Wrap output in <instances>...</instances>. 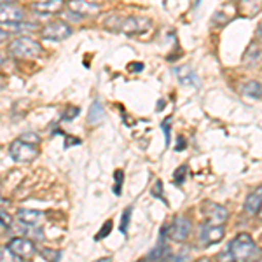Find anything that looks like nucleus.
Segmentation results:
<instances>
[{"mask_svg": "<svg viewBox=\"0 0 262 262\" xmlns=\"http://www.w3.org/2000/svg\"><path fill=\"white\" fill-rule=\"evenodd\" d=\"M81 140L79 138H74L70 135H65V149H70V145H79Z\"/></svg>", "mask_w": 262, "mask_h": 262, "instance_id": "bb28decb", "label": "nucleus"}, {"mask_svg": "<svg viewBox=\"0 0 262 262\" xmlns=\"http://www.w3.org/2000/svg\"><path fill=\"white\" fill-rule=\"evenodd\" d=\"M175 74H177V77H179V81H180L182 84H191V86H200V79H198L196 72H194L192 69H189L187 65L175 69Z\"/></svg>", "mask_w": 262, "mask_h": 262, "instance_id": "2eb2a0df", "label": "nucleus"}, {"mask_svg": "<svg viewBox=\"0 0 262 262\" xmlns=\"http://www.w3.org/2000/svg\"><path fill=\"white\" fill-rule=\"evenodd\" d=\"M9 156L16 163H32L39 158V149L35 147V143H30L19 137L18 140L11 142Z\"/></svg>", "mask_w": 262, "mask_h": 262, "instance_id": "7ed1b4c3", "label": "nucleus"}, {"mask_svg": "<svg viewBox=\"0 0 262 262\" xmlns=\"http://www.w3.org/2000/svg\"><path fill=\"white\" fill-rule=\"evenodd\" d=\"M9 53L16 58H37L42 54V46L30 37H18L9 44Z\"/></svg>", "mask_w": 262, "mask_h": 262, "instance_id": "f03ea898", "label": "nucleus"}, {"mask_svg": "<svg viewBox=\"0 0 262 262\" xmlns=\"http://www.w3.org/2000/svg\"><path fill=\"white\" fill-rule=\"evenodd\" d=\"M40 35L46 40H63V39H69L72 35V28L65 21H53V23H48L42 28Z\"/></svg>", "mask_w": 262, "mask_h": 262, "instance_id": "39448f33", "label": "nucleus"}, {"mask_svg": "<svg viewBox=\"0 0 262 262\" xmlns=\"http://www.w3.org/2000/svg\"><path fill=\"white\" fill-rule=\"evenodd\" d=\"M259 217L262 219V206H260V210H259Z\"/></svg>", "mask_w": 262, "mask_h": 262, "instance_id": "72a5a7b5", "label": "nucleus"}, {"mask_svg": "<svg viewBox=\"0 0 262 262\" xmlns=\"http://www.w3.org/2000/svg\"><path fill=\"white\" fill-rule=\"evenodd\" d=\"M40 255L44 257L46 260H54V262H58L61 259V252L60 250H49V248H42Z\"/></svg>", "mask_w": 262, "mask_h": 262, "instance_id": "aec40b11", "label": "nucleus"}, {"mask_svg": "<svg viewBox=\"0 0 262 262\" xmlns=\"http://www.w3.org/2000/svg\"><path fill=\"white\" fill-rule=\"evenodd\" d=\"M129 70L131 72H140V70H143V65H142V63H131Z\"/></svg>", "mask_w": 262, "mask_h": 262, "instance_id": "c756f323", "label": "nucleus"}, {"mask_svg": "<svg viewBox=\"0 0 262 262\" xmlns=\"http://www.w3.org/2000/svg\"><path fill=\"white\" fill-rule=\"evenodd\" d=\"M205 215H206V224L224 226L227 221V210L221 205H215V203H206Z\"/></svg>", "mask_w": 262, "mask_h": 262, "instance_id": "1a4fd4ad", "label": "nucleus"}, {"mask_svg": "<svg viewBox=\"0 0 262 262\" xmlns=\"http://www.w3.org/2000/svg\"><path fill=\"white\" fill-rule=\"evenodd\" d=\"M79 114H81V108L79 107H67L65 112H63V116H61V119L63 121H72L74 117H77Z\"/></svg>", "mask_w": 262, "mask_h": 262, "instance_id": "4be33fe9", "label": "nucleus"}, {"mask_svg": "<svg viewBox=\"0 0 262 262\" xmlns=\"http://www.w3.org/2000/svg\"><path fill=\"white\" fill-rule=\"evenodd\" d=\"M185 175H187V166H185V164H182L179 170L173 173V182H175L177 185H182V184H184V180H185Z\"/></svg>", "mask_w": 262, "mask_h": 262, "instance_id": "412c9836", "label": "nucleus"}, {"mask_svg": "<svg viewBox=\"0 0 262 262\" xmlns=\"http://www.w3.org/2000/svg\"><path fill=\"white\" fill-rule=\"evenodd\" d=\"M14 2H18V0H2V6H11Z\"/></svg>", "mask_w": 262, "mask_h": 262, "instance_id": "473e14b6", "label": "nucleus"}, {"mask_svg": "<svg viewBox=\"0 0 262 262\" xmlns=\"http://www.w3.org/2000/svg\"><path fill=\"white\" fill-rule=\"evenodd\" d=\"M262 11V0H238V14L242 18H255Z\"/></svg>", "mask_w": 262, "mask_h": 262, "instance_id": "9b49d317", "label": "nucleus"}, {"mask_svg": "<svg viewBox=\"0 0 262 262\" xmlns=\"http://www.w3.org/2000/svg\"><path fill=\"white\" fill-rule=\"evenodd\" d=\"M21 138H23V140H27V142H30V143H39L40 142V138L37 137V135H33V133H25V135H21Z\"/></svg>", "mask_w": 262, "mask_h": 262, "instance_id": "cd10ccee", "label": "nucleus"}, {"mask_svg": "<svg viewBox=\"0 0 262 262\" xmlns=\"http://www.w3.org/2000/svg\"><path fill=\"white\" fill-rule=\"evenodd\" d=\"M65 6L63 0H46V2H35L32 4V9L37 12H42V14H56L60 12Z\"/></svg>", "mask_w": 262, "mask_h": 262, "instance_id": "ddd939ff", "label": "nucleus"}, {"mask_svg": "<svg viewBox=\"0 0 262 262\" xmlns=\"http://www.w3.org/2000/svg\"><path fill=\"white\" fill-rule=\"evenodd\" d=\"M170 126H171V117H166L163 122H161V129L164 131V138H166V145H170Z\"/></svg>", "mask_w": 262, "mask_h": 262, "instance_id": "b1692460", "label": "nucleus"}, {"mask_svg": "<svg viewBox=\"0 0 262 262\" xmlns=\"http://www.w3.org/2000/svg\"><path fill=\"white\" fill-rule=\"evenodd\" d=\"M69 7L79 16H96L100 12V7L96 4H91L90 0H70Z\"/></svg>", "mask_w": 262, "mask_h": 262, "instance_id": "9d476101", "label": "nucleus"}, {"mask_svg": "<svg viewBox=\"0 0 262 262\" xmlns=\"http://www.w3.org/2000/svg\"><path fill=\"white\" fill-rule=\"evenodd\" d=\"M227 252H229L232 260H238V262L255 260L260 257L259 247H257L255 242L252 239V236L247 234V232H242V234L236 236V238L229 243Z\"/></svg>", "mask_w": 262, "mask_h": 262, "instance_id": "f257e3e1", "label": "nucleus"}, {"mask_svg": "<svg viewBox=\"0 0 262 262\" xmlns=\"http://www.w3.org/2000/svg\"><path fill=\"white\" fill-rule=\"evenodd\" d=\"M129 215H131V208H126L124 212H122V217H121V232L122 234H126V231H128V224H129Z\"/></svg>", "mask_w": 262, "mask_h": 262, "instance_id": "5701e85b", "label": "nucleus"}, {"mask_svg": "<svg viewBox=\"0 0 262 262\" xmlns=\"http://www.w3.org/2000/svg\"><path fill=\"white\" fill-rule=\"evenodd\" d=\"M121 187H122V171L117 170L116 171V185H114V194H117V196H119Z\"/></svg>", "mask_w": 262, "mask_h": 262, "instance_id": "393cba45", "label": "nucleus"}, {"mask_svg": "<svg viewBox=\"0 0 262 262\" xmlns=\"http://www.w3.org/2000/svg\"><path fill=\"white\" fill-rule=\"evenodd\" d=\"M200 239L205 247H210V245L222 242L224 239V227L217 226V224H206L205 227H201Z\"/></svg>", "mask_w": 262, "mask_h": 262, "instance_id": "6e6552de", "label": "nucleus"}, {"mask_svg": "<svg viewBox=\"0 0 262 262\" xmlns=\"http://www.w3.org/2000/svg\"><path fill=\"white\" fill-rule=\"evenodd\" d=\"M150 27V21L142 16H128L119 23V30L126 35H140V33L147 32Z\"/></svg>", "mask_w": 262, "mask_h": 262, "instance_id": "20e7f679", "label": "nucleus"}, {"mask_svg": "<svg viewBox=\"0 0 262 262\" xmlns=\"http://www.w3.org/2000/svg\"><path fill=\"white\" fill-rule=\"evenodd\" d=\"M103 117H105V111L100 105V101L96 100L90 108V122L91 124H98L100 121H103Z\"/></svg>", "mask_w": 262, "mask_h": 262, "instance_id": "6ab92c4d", "label": "nucleus"}, {"mask_svg": "<svg viewBox=\"0 0 262 262\" xmlns=\"http://www.w3.org/2000/svg\"><path fill=\"white\" fill-rule=\"evenodd\" d=\"M111 231H112V221H108L103 227H101V231H100V234L96 236V239H101V238H105V236H108Z\"/></svg>", "mask_w": 262, "mask_h": 262, "instance_id": "a878e982", "label": "nucleus"}, {"mask_svg": "<svg viewBox=\"0 0 262 262\" xmlns=\"http://www.w3.org/2000/svg\"><path fill=\"white\" fill-rule=\"evenodd\" d=\"M177 150H184V138L179 137V145H177Z\"/></svg>", "mask_w": 262, "mask_h": 262, "instance_id": "2f4dec72", "label": "nucleus"}, {"mask_svg": "<svg viewBox=\"0 0 262 262\" xmlns=\"http://www.w3.org/2000/svg\"><path fill=\"white\" fill-rule=\"evenodd\" d=\"M9 226H11V217L2 210V229H6V227H9Z\"/></svg>", "mask_w": 262, "mask_h": 262, "instance_id": "c85d7f7f", "label": "nucleus"}, {"mask_svg": "<svg viewBox=\"0 0 262 262\" xmlns=\"http://www.w3.org/2000/svg\"><path fill=\"white\" fill-rule=\"evenodd\" d=\"M262 206V187H257L248 194L247 201H245V210L248 213H259Z\"/></svg>", "mask_w": 262, "mask_h": 262, "instance_id": "4468645a", "label": "nucleus"}, {"mask_svg": "<svg viewBox=\"0 0 262 262\" xmlns=\"http://www.w3.org/2000/svg\"><path fill=\"white\" fill-rule=\"evenodd\" d=\"M189 232H191V222L185 217H177L170 227H168V236L173 242H185L189 238Z\"/></svg>", "mask_w": 262, "mask_h": 262, "instance_id": "0eeeda50", "label": "nucleus"}, {"mask_svg": "<svg viewBox=\"0 0 262 262\" xmlns=\"http://www.w3.org/2000/svg\"><path fill=\"white\" fill-rule=\"evenodd\" d=\"M170 259H173V253L164 243H161L159 247H156L154 250L147 253V260H170Z\"/></svg>", "mask_w": 262, "mask_h": 262, "instance_id": "f3484780", "label": "nucleus"}, {"mask_svg": "<svg viewBox=\"0 0 262 262\" xmlns=\"http://www.w3.org/2000/svg\"><path fill=\"white\" fill-rule=\"evenodd\" d=\"M23 16L25 12L19 7L2 6V9H0V19H2V23H16V21L23 19Z\"/></svg>", "mask_w": 262, "mask_h": 262, "instance_id": "dca6fc26", "label": "nucleus"}, {"mask_svg": "<svg viewBox=\"0 0 262 262\" xmlns=\"http://www.w3.org/2000/svg\"><path fill=\"white\" fill-rule=\"evenodd\" d=\"M242 91H243V95H247V96L259 98V96H262V84H259L257 81H248L242 86Z\"/></svg>", "mask_w": 262, "mask_h": 262, "instance_id": "a211bd4d", "label": "nucleus"}, {"mask_svg": "<svg viewBox=\"0 0 262 262\" xmlns=\"http://www.w3.org/2000/svg\"><path fill=\"white\" fill-rule=\"evenodd\" d=\"M255 39L262 42V21L259 23V27H257V30H255Z\"/></svg>", "mask_w": 262, "mask_h": 262, "instance_id": "7c9ffc66", "label": "nucleus"}, {"mask_svg": "<svg viewBox=\"0 0 262 262\" xmlns=\"http://www.w3.org/2000/svg\"><path fill=\"white\" fill-rule=\"evenodd\" d=\"M9 250L14 253L18 259H32L35 255L37 248L33 242L28 238H12L9 242Z\"/></svg>", "mask_w": 262, "mask_h": 262, "instance_id": "423d86ee", "label": "nucleus"}, {"mask_svg": "<svg viewBox=\"0 0 262 262\" xmlns=\"http://www.w3.org/2000/svg\"><path fill=\"white\" fill-rule=\"evenodd\" d=\"M42 217H44V213L39 212V210H27V208L18 210V221L23 224V226H28V227L39 226L42 222Z\"/></svg>", "mask_w": 262, "mask_h": 262, "instance_id": "f8f14e48", "label": "nucleus"}]
</instances>
